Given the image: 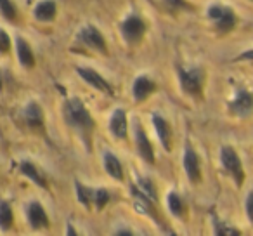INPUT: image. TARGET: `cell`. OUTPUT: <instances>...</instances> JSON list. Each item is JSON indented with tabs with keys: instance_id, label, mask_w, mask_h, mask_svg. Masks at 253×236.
Here are the masks:
<instances>
[{
	"instance_id": "1",
	"label": "cell",
	"mask_w": 253,
	"mask_h": 236,
	"mask_svg": "<svg viewBox=\"0 0 253 236\" xmlns=\"http://www.w3.org/2000/svg\"><path fill=\"white\" fill-rule=\"evenodd\" d=\"M63 116L64 122L70 129H73L80 136L82 142L87 146L90 151L92 148V134H94L95 122L92 118L90 111L85 108V104L78 97H70L63 104Z\"/></svg>"
},
{
	"instance_id": "2",
	"label": "cell",
	"mask_w": 253,
	"mask_h": 236,
	"mask_svg": "<svg viewBox=\"0 0 253 236\" xmlns=\"http://www.w3.org/2000/svg\"><path fill=\"white\" fill-rule=\"evenodd\" d=\"M207 16H208V19H211L215 30H217L218 33H222V35L232 32L234 26H236V23H238V16H236V12L232 11L231 7L222 5V4L210 5L208 11H207Z\"/></svg>"
},
{
	"instance_id": "3",
	"label": "cell",
	"mask_w": 253,
	"mask_h": 236,
	"mask_svg": "<svg viewBox=\"0 0 253 236\" xmlns=\"http://www.w3.org/2000/svg\"><path fill=\"white\" fill-rule=\"evenodd\" d=\"M220 163L224 167L225 174L232 177L234 184L238 188L243 186L245 183V170H243V163L239 160V155L232 146H224L220 148Z\"/></svg>"
},
{
	"instance_id": "4",
	"label": "cell",
	"mask_w": 253,
	"mask_h": 236,
	"mask_svg": "<svg viewBox=\"0 0 253 236\" xmlns=\"http://www.w3.org/2000/svg\"><path fill=\"white\" fill-rule=\"evenodd\" d=\"M179 84L180 89L186 92L187 95L194 99H200L203 94V70L198 66L189 68V70H179Z\"/></svg>"
},
{
	"instance_id": "5",
	"label": "cell",
	"mask_w": 253,
	"mask_h": 236,
	"mask_svg": "<svg viewBox=\"0 0 253 236\" xmlns=\"http://www.w3.org/2000/svg\"><path fill=\"white\" fill-rule=\"evenodd\" d=\"M120 28H122V35H123V39H125V42L137 44V42H141V39L146 33V23L141 16L130 14L123 19Z\"/></svg>"
},
{
	"instance_id": "6",
	"label": "cell",
	"mask_w": 253,
	"mask_h": 236,
	"mask_svg": "<svg viewBox=\"0 0 253 236\" xmlns=\"http://www.w3.org/2000/svg\"><path fill=\"white\" fill-rule=\"evenodd\" d=\"M77 40L82 44V46L88 47V49L95 50V52H101V54H108V46H106V40L102 37V33L99 32L95 26L87 25L78 32Z\"/></svg>"
},
{
	"instance_id": "7",
	"label": "cell",
	"mask_w": 253,
	"mask_h": 236,
	"mask_svg": "<svg viewBox=\"0 0 253 236\" xmlns=\"http://www.w3.org/2000/svg\"><path fill=\"white\" fill-rule=\"evenodd\" d=\"M229 113L234 116H241V118H245V116H248L250 113H253V94L252 92L239 87L238 91H236L234 97H232L231 102H229Z\"/></svg>"
},
{
	"instance_id": "8",
	"label": "cell",
	"mask_w": 253,
	"mask_h": 236,
	"mask_svg": "<svg viewBox=\"0 0 253 236\" xmlns=\"http://www.w3.org/2000/svg\"><path fill=\"white\" fill-rule=\"evenodd\" d=\"M77 73L80 75L82 80H85L88 85H92L94 89H97V91L104 92V94L108 95H113L115 94V91H113V87L109 85V82L106 80L102 75H99L95 70H92V68H87V66H78L77 68Z\"/></svg>"
},
{
	"instance_id": "9",
	"label": "cell",
	"mask_w": 253,
	"mask_h": 236,
	"mask_svg": "<svg viewBox=\"0 0 253 236\" xmlns=\"http://www.w3.org/2000/svg\"><path fill=\"white\" fill-rule=\"evenodd\" d=\"M184 170H186V176L189 179V183L198 184L201 181V167H200V156L198 153L191 148V144H186V149H184Z\"/></svg>"
},
{
	"instance_id": "10",
	"label": "cell",
	"mask_w": 253,
	"mask_h": 236,
	"mask_svg": "<svg viewBox=\"0 0 253 236\" xmlns=\"http://www.w3.org/2000/svg\"><path fill=\"white\" fill-rule=\"evenodd\" d=\"M135 146H137V153L146 163H155V151L149 142L146 131L139 124H135Z\"/></svg>"
},
{
	"instance_id": "11",
	"label": "cell",
	"mask_w": 253,
	"mask_h": 236,
	"mask_svg": "<svg viewBox=\"0 0 253 236\" xmlns=\"http://www.w3.org/2000/svg\"><path fill=\"white\" fill-rule=\"evenodd\" d=\"M26 217H28V222L33 229H47L49 228V217H47V212L39 201H32L28 205V212H26Z\"/></svg>"
},
{
	"instance_id": "12",
	"label": "cell",
	"mask_w": 253,
	"mask_h": 236,
	"mask_svg": "<svg viewBox=\"0 0 253 236\" xmlns=\"http://www.w3.org/2000/svg\"><path fill=\"white\" fill-rule=\"evenodd\" d=\"M109 132L115 136L116 139H125L126 132H128V122H126V113L125 109L116 108L109 116Z\"/></svg>"
},
{
	"instance_id": "13",
	"label": "cell",
	"mask_w": 253,
	"mask_h": 236,
	"mask_svg": "<svg viewBox=\"0 0 253 236\" xmlns=\"http://www.w3.org/2000/svg\"><path fill=\"white\" fill-rule=\"evenodd\" d=\"M23 116L28 127L35 129V131H42L43 129V109L37 101H28V104L23 109Z\"/></svg>"
},
{
	"instance_id": "14",
	"label": "cell",
	"mask_w": 253,
	"mask_h": 236,
	"mask_svg": "<svg viewBox=\"0 0 253 236\" xmlns=\"http://www.w3.org/2000/svg\"><path fill=\"white\" fill-rule=\"evenodd\" d=\"M151 122H153V127H155L156 134H158L160 141H162L163 148H165L167 151H170V149H172V131H170L169 122H167L162 115H158V113H153Z\"/></svg>"
},
{
	"instance_id": "15",
	"label": "cell",
	"mask_w": 253,
	"mask_h": 236,
	"mask_svg": "<svg viewBox=\"0 0 253 236\" xmlns=\"http://www.w3.org/2000/svg\"><path fill=\"white\" fill-rule=\"evenodd\" d=\"M155 91H156V84L151 80V78L146 77V75H141V77L135 78L134 87H132V92H134V99L137 102L146 101V99H148Z\"/></svg>"
},
{
	"instance_id": "16",
	"label": "cell",
	"mask_w": 253,
	"mask_h": 236,
	"mask_svg": "<svg viewBox=\"0 0 253 236\" xmlns=\"http://www.w3.org/2000/svg\"><path fill=\"white\" fill-rule=\"evenodd\" d=\"M56 12H57V5L54 0H40L39 4L35 7V18L39 21H45V23H50L54 18H56Z\"/></svg>"
},
{
	"instance_id": "17",
	"label": "cell",
	"mask_w": 253,
	"mask_h": 236,
	"mask_svg": "<svg viewBox=\"0 0 253 236\" xmlns=\"http://www.w3.org/2000/svg\"><path fill=\"white\" fill-rule=\"evenodd\" d=\"M16 50H18V59L19 63L25 68H33L35 66V56H33V50L30 47V44L25 39L18 37L16 39Z\"/></svg>"
},
{
	"instance_id": "18",
	"label": "cell",
	"mask_w": 253,
	"mask_h": 236,
	"mask_svg": "<svg viewBox=\"0 0 253 236\" xmlns=\"http://www.w3.org/2000/svg\"><path fill=\"white\" fill-rule=\"evenodd\" d=\"M104 169L109 177H113V179H116V181H123L122 163H120V160L116 158V155H113L111 151L104 153Z\"/></svg>"
},
{
	"instance_id": "19",
	"label": "cell",
	"mask_w": 253,
	"mask_h": 236,
	"mask_svg": "<svg viewBox=\"0 0 253 236\" xmlns=\"http://www.w3.org/2000/svg\"><path fill=\"white\" fill-rule=\"evenodd\" d=\"M19 170H21V174L25 177H28L32 183H35L39 188H47V181L45 177L40 174V170L37 169L35 165H33L32 162H23L21 167H19Z\"/></svg>"
},
{
	"instance_id": "20",
	"label": "cell",
	"mask_w": 253,
	"mask_h": 236,
	"mask_svg": "<svg viewBox=\"0 0 253 236\" xmlns=\"http://www.w3.org/2000/svg\"><path fill=\"white\" fill-rule=\"evenodd\" d=\"M167 207H169L170 214L173 217H182L184 214V203H182V198L175 193V191H170L167 194Z\"/></svg>"
},
{
	"instance_id": "21",
	"label": "cell",
	"mask_w": 253,
	"mask_h": 236,
	"mask_svg": "<svg viewBox=\"0 0 253 236\" xmlns=\"http://www.w3.org/2000/svg\"><path fill=\"white\" fill-rule=\"evenodd\" d=\"M12 222H14V215H12L11 205L7 201H0V228L11 229Z\"/></svg>"
},
{
	"instance_id": "22",
	"label": "cell",
	"mask_w": 253,
	"mask_h": 236,
	"mask_svg": "<svg viewBox=\"0 0 253 236\" xmlns=\"http://www.w3.org/2000/svg\"><path fill=\"white\" fill-rule=\"evenodd\" d=\"M135 188H137V189L141 191L146 198H149L153 203H156V189H155V186H153L151 181L146 179V177H139L137 186H135Z\"/></svg>"
},
{
	"instance_id": "23",
	"label": "cell",
	"mask_w": 253,
	"mask_h": 236,
	"mask_svg": "<svg viewBox=\"0 0 253 236\" xmlns=\"http://www.w3.org/2000/svg\"><path fill=\"white\" fill-rule=\"evenodd\" d=\"M77 186V196H78V201L84 205L85 208H90V203H92V191L94 189H88L87 186H84L82 183H75Z\"/></svg>"
},
{
	"instance_id": "24",
	"label": "cell",
	"mask_w": 253,
	"mask_h": 236,
	"mask_svg": "<svg viewBox=\"0 0 253 236\" xmlns=\"http://www.w3.org/2000/svg\"><path fill=\"white\" fill-rule=\"evenodd\" d=\"M109 200H111V196H109V193L104 189V188H99V189L92 191V201L95 203V208H97V210H102Z\"/></svg>"
},
{
	"instance_id": "25",
	"label": "cell",
	"mask_w": 253,
	"mask_h": 236,
	"mask_svg": "<svg viewBox=\"0 0 253 236\" xmlns=\"http://www.w3.org/2000/svg\"><path fill=\"white\" fill-rule=\"evenodd\" d=\"M0 14L4 16L7 21H14L18 18V11H16L11 0H0Z\"/></svg>"
},
{
	"instance_id": "26",
	"label": "cell",
	"mask_w": 253,
	"mask_h": 236,
	"mask_svg": "<svg viewBox=\"0 0 253 236\" xmlns=\"http://www.w3.org/2000/svg\"><path fill=\"white\" fill-rule=\"evenodd\" d=\"M165 7L169 9L170 12H177V11H189L191 4L187 0H163Z\"/></svg>"
},
{
	"instance_id": "27",
	"label": "cell",
	"mask_w": 253,
	"mask_h": 236,
	"mask_svg": "<svg viewBox=\"0 0 253 236\" xmlns=\"http://www.w3.org/2000/svg\"><path fill=\"white\" fill-rule=\"evenodd\" d=\"M213 224H215V235L218 236H239V231L234 228H231V226H225V224H220V222L217 221V219H213Z\"/></svg>"
},
{
	"instance_id": "28",
	"label": "cell",
	"mask_w": 253,
	"mask_h": 236,
	"mask_svg": "<svg viewBox=\"0 0 253 236\" xmlns=\"http://www.w3.org/2000/svg\"><path fill=\"white\" fill-rule=\"evenodd\" d=\"M9 49H11V39L5 30H0V54L9 52Z\"/></svg>"
},
{
	"instance_id": "29",
	"label": "cell",
	"mask_w": 253,
	"mask_h": 236,
	"mask_svg": "<svg viewBox=\"0 0 253 236\" xmlns=\"http://www.w3.org/2000/svg\"><path fill=\"white\" fill-rule=\"evenodd\" d=\"M246 215H248V221L253 224V189L246 196Z\"/></svg>"
},
{
	"instance_id": "30",
	"label": "cell",
	"mask_w": 253,
	"mask_h": 236,
	"mask_svg": "<svg viewBox=\"0 0 253 236\" xmlns=\"http://www.w3.org/2000/svg\"><path fill=\"white\" fill-rule=\"evenodd\" d=\"M239 59H253V50H246L239 56Z\"/></svg>"
},
{
	"instance_id": "31",
	"label": "cell",
	"mask_w": 253,
	"mask_h": 236,
	"mask_svg": "<svg viewBox=\"0 0 253 236\" xmlns=\"http://www.w3.org/2000/svg\"><path fill=\"white\" fill-rule=\"evenodd\" d=\"M116 235H128V236H130V235H134V233H132L130 229H126V231H125V229H123V231H118V233H116Z\"/></svg>"
},
{
	"instance_id": "32",
	"label": "cell",
	"mask_w": 253,
	"mask_h": 236,
	"mask_svg": "<svg viewBox=\"0 0 253 236\" xmlns=\"http://www.w3.org/2000/svg\"><path fill=\"white\" fill-rule=\"evenodd\" d=\"M68 235H77V231H75L71 224H68Z\"/></svg>"
},
{
	"instance_id": "33",
	"label": "cell",
	"mask_w": 253,
	"mask_h": 236,
	"mask_svg": "<svg viewBox=\"0 0 253 236\" xmlns=\"http://www.w3.org/2000/svg\"><path fill=\"white\" fill-rule=\"evenodd\" d=\"M4 89V82H2V75H0V91Z\"/></svg>"
}]
</instances>
